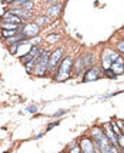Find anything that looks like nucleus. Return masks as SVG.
Listing matches in <instances>:
<instances>
[{
    "label": "nucleus",
    "mask_w": 124,
    "mask_h": 153,
    "mask_svg": "<svg viewBox=\"0 0 124 153\" xmlns=\"http://www.w3.org/2000/svg\"><path fill=\"white\" fill-rule=\"evenodd\" d=\"M92 137L94 142V147L97 150L101 152H117V145H113L108 137L106 136V133L103 132V129L94 127L92 132Z\"/></svg>",
    "instance_id": "nucleus-1"
},
{
    "label": "nucleus",
    "mask_w": 124,
    "mask_h": 153,
    "mask_svg": "<svg viewBox=\"0 0 124 153\" xmlns=\"http://www.w3.org/2000/svg\"><path fill=\"white\" fill-rule=\"evenodd\" d=\"M49 59H50V53L49 52H44L43 50V53L40 54V57L36 60V63H34V73L39 74V76H43V74H46V70L49 69Z\"/></svg>",
    "instance_id": "nucleus-2"
},
{
    "label": "nucleus",
    "mask_w": 124,
    "mask_h": 153,
    "mask_svg": "<svg viewBox=\"0 0 124 153\" xmlns=\"http://www.w3.org/2000/svg\"><path fill=\"white\" fill-rule=\"evenodd\" d=\"M72 67H73V60H72V57L69 56V57H66V59L61 62L60 69H59V73H57V76H56V80L63 82V80L69 79L70 72H72Z\"/></svg>",
    "instance_id": "nucleus-3"
},
{
    "label": "nucleus",
    "mask_w": 124,
    "mask_h": 153,
    "mask_svg": "<svg viewBox=\"0 0 124 153\" xmlns=\"http://www.w3.org/2000/svg\"><path fill=\"white\" fill-rule=\"evenodd\" d=\"M19 30L26 36L27 39H30V37L36 36L40 32V26L37 23H30V25H26V26H20Z\"/></svg>",
    "instance_id": "nucleus-4"
},
{
    "label": "nucleus",
    "mask_w": 124,
    "mask_h": 153,
    "mask_svg": "<svg viewBox=\"0 0 124 153\" xmlns=\"http://www.w3.org/2000/svg\"><path fill=\"white\" fill-rule=\"evenodd\" d=\"M63 52H64L63 47H60L56 52H53V54L50 56V59H49V67H50V69H54V67H56V65L59 63L60 59H61V56H63Z\"/></svg>",
    "instance_id": "nucleus-5"
},
{
    "label": "nucleus",
    "mask_w": 124,
    "mask_h": 153,
    "mask_svg": "<svg viewBox=\"0 0 124 153\" xmlns=\"http://www.w3.org/2000/svg\"><path fill=\"white\" fill-rule=\"evenodd\" d=\"M80 149L86 153L94 152V149H96V147H94V142L90 139H87V137H84V139L80 142Z\"/></svg>",
    "instance_id": "nucleus-6"
},
{
    "label": "nucleus",
    "mask_w": 124,
    "mask_h": 153,
    "mask_svg": "<svg viewBox=\"0 0 124 153\" xmlns=\"http://www.w3.org/2000/svg\"><path fill=\"white\" fill-rule=\"evenodd\" d=\"M100 77V70L98 69H89L84 74V82H89V80H97Z\"/></svg>",
    "instance_id": "nucleus-7"
},
{
    "label": "nucleus",
    "mask_w": 124,
    "mask_h": 153,
    "mask_svg": "<svg viewBox=\"0 0 124 153\" xmlns=\"http://www.w3.org/2000/svg\"><path fill=\"white\" fill-rule=\"evenodd\" d=\"M3 22H9V23L20 25V23H21V17H19V16H16V14H13L12 12H10V13H7V14L3 16Z\"/></svg>",
    "instance_id": "nucleus-8"
},
{
    "label": "nucleus",
    "mask_w": 124,
    "mask_h": 153,
    "mask_svg": "<svg viewBox=\"0 0 124 153\" xmlns=\"http://www.w3.org/2000/svg\"><path fill=\"white\" fill-rule=\"evenodd\" d=\"M61 12V4H54V6L49 7V10H47V14L49 16H52V17H57Z\"/></svg>",
    "instance_id": "nucleus-9"
},
{
    "label": "nucleus",
    "mask_w": 124,
    "mask_h": 153,
    "mask_svg": "<svg viewBox=\"0 0 124 153\" xmlns=\"http://www.w3.org/2000/svg\"><path fill=\"white\" fill-rule=\"evenodd\" d=\"M0 26L3 27L4 30H19L20 29V25H16V23H9V22H3V20H1Z\"/></svg>",
    "instance_id": "nucleus-10"
},
{
    "label": "nucleus",
    "mask_w": 124,
    "mask_h": 153,
    "mask_svg": "<svg viewBox=\"0 0 124 153\" xmlns=\"http://www.w3.org/2000/svg\"><path fill=\"white\" fill-rule=\"evenodd\" d=\"M83 62H84V67H90L93 65V54L87 53L86 56H83Z\"/></svg>",
    "instance_id": "nucleus-11"
},
{
    "label": "nucleus",
    "mask_w": 124,
    "mask_h": 153,
    "mask_svg": "<svg viewBox=\"0 0 124 153\" xmlns=\"http://www.w3.org/2000/svg\"><path fill=\"white\" fill-rule=\"evenodd\" d=\"M81 67H84V62H83V57H78L77 63H76V72H78Z\"/></svg>",
    "instance_id": "nucleus-12"
},
{
    "label": "nucleus",
    "mask_w": 124,
    "mask_h": 153,
    "mask_svg": "<svg viewBox=\"0 0 124 153\" xmlns=\"http://www.w3.org/2000/svg\"><path fill=\"white\" fill-rule=\"evenodd\" d=\"M19 32V30H3V36L4 37H7V36H13V34H16Z\"/></svg>",
    "instance_id": "nucleus-13"
},
{
    "label": "nucleus",
    "mask_w": 124,
    "mask_h": 153,
    "mask_svg": "<svg viewBox=\"0 0 124 153\" xmlns=\"http://www.w3.org/2000/svg\"><path fill=\"white\" fill-rule=\"evenodd\" d=\"M47 22H49V19H47L46 16H43V17H39V19L36 20V23H37V25H41V23H47Z\"/></svg>",
    "instance_id": "nucleus-14"
},
{
    "label": "nucleus",
    "mask_w": 124,
    "mask_h": 153,
    "mask_svg": "<svg viewBox=\"0 0 124 153\" xmlns=\"http://www.w3.org/2000/svg\"><path fill=\"white\" fill-rule=\"evenodd\" d=\"M118 145H120V146L124 149V134L123 133L118 134Z\"/></svg>",
    "instance_id": "nucleus-15"
},
{
    "label": "nucleus",
    "mask_w": 124,
    "mask_h": 153,
    "mask_svg": "<svg viewBox=\"0 0 124 153\" xmlns=\"http://www.w3.org/2000/svg\"><path fill=\"white\" fill-rule=\"evenodd\" d=\"M49 37H50V39H47V42H50V43H54L56 40L59 39V36H57V34H50Z\"/></svg>",
    "instance_id": "nucleus-16"
},
{
    "label": "nucleus",
    "mask_w": 124,
    "mask_h": 153,
    "mask_svg": "<svg viewBox=\"0 0 124 153\" xmlns=\"http://www.w3.org/2000/svg\"><path fill=\"white\" fill-rule=\"evenodd\" d=\"M117 49H118V52H120V53H124V40L123 42H120V43L117 45Z\"/></svg>",
    "instance_id": "nucleus-17"
},
{
    "label": "nucleus",
    "mask_w": 124,
    "mask_h": 153,
    "mask_svg": "<svg viewBox=\"0 0 124 153\" xmlns=\"http://www.w3.org/2000/svg\"><path fill=\"white\" fill-rule=\"evenodd\" d=\"M37 109H39L37 106H29L27 107V112H30V113H36V112H37Z\"/></svg>",
    "instance_id": "nucleus-18"
},
{
    "label": "nucleus",
    "mask_w": 124,
    "mask_h": 153,
    "mask_svg": "<svg viewBox=\"0 0 124 153\" xmlns=\"http://www.w3.org/2000/svg\"><path fill=\"white\" fill-rule=\"evenodd\" d=\"M81 149H80V145H74V146L70 149V152H73V153H77V152H80Z\"/></svg>",
    "instance_id": "nucleus-19"
},
{
    "label": "nucleus",
    "mask_w": 124,
    "mask_h": 153,
    "mask_svg": "<svg viewBox=\"0 0 124 153\" xmlns=\"http://www.w3.org/2000/svg\"><path fill=\"white\" fill-rule=\"evenodd\" d=\"M26 1H30V0H14V4H16V6H21V4L26 3Z\"/></svg>",
    "instance_id": "nucleus-20"
},
{
    "label": "nucleus",
    "mask_w": 124,
    "mask_h": 153,
    "mask_svg": "<svg viewBox=\"0 0 124 153\" xmlns=\"http://www.w3.org/2000/svg\"><path fill=\"white\" fill-rule=\"evenodd\" d=\"M66 110H59V112H56V113L53 114V117H59V116H61V114H64Z\"/></svg>",
    "instance_id": "nucleus-21"
},
{
    "label": "nucleus",
    "mask_w": 124,
    "mask_h": 153,
    "mask_svg": "<svg viewBox=\"0 0 124 153\" xmlns=\"http://www.w3.org/2000/svg\"><path fill=\"white\" fill-rule=\"evenodd\" d=\"M57 125H59V122H53V123H50V125H49V126H47V129H46V130H50V129H52V127L57 126Z\"/></svg>",
    "instance_id": "nucleus-22"
},
{
    "label": "nucleus",
    "mask_w": 124,
    "mask_h": 153,
    "mask_svg": "<svg viewBox=\"0 0 124 153\" xmlns=\"http://www.w3.org/2000/svg\"><path fill=\"white\" fill-rule=\"evenodd\" d=\"M4 1H13V0H4Z\"/></svg>",
    "instance_id": "nucleus-23"
},
{
    "label": "nucleus",
    "mask_w": 124,
    "mask_h": 153,
    "mask_svg": "<svg viewBox=\"0 0 124 153\" xmlns=\"http://www.w3.org/2000/svg\"><path fill=\"white\" fill-rule=\"evenodd\" d=\"M123 134H124V126H123Z\"/></svg>",
    "instance_id": "nucleus-24"
}]
</instances>
